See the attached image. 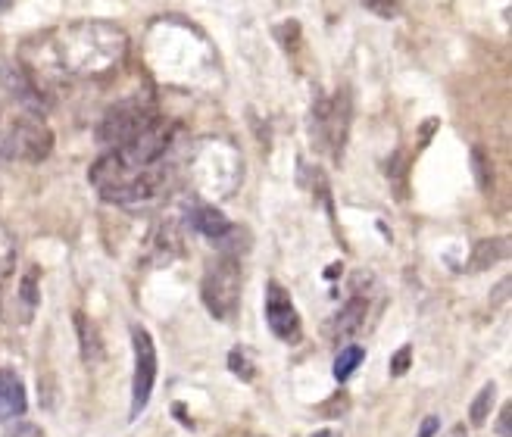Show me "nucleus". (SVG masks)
<instances>
[{"label":"nucleus","instance_id":"obj_1","mask_svg":"<svg viewBox=\"0 0 512 437\" xmlns=\"http://www.w3.org/2000/svg\"><path fill=\"white\" fill-rule=\"evenodd\" d=\"M125 50H128V35L119 25L100 19H82V22H66L50 32L44 57L69 75L94 79V75L116 69L125 60Z\"/></svg>","mask_w":512,"mask_h":437},{"label":"nucleus","instance_id":"obj_12","mask_svg":"<svg viewBox=\"0 0 512 437\" xmlns=\"http://www.w3.org/2000/svg\"><path fill=\"white\" fill-rule=\"evenodd\" d=\"M506 253H509V241H506V238H481V241L472 247L469 269H472V272H488V269H494L497 263L506 260Z\"/></svg>","mask_w":512,"mask_h":437},{"label":"nucleus","instance_id":"obj_5","mask_svg":"<svg viewBox=\"0 0 512 437\" xmlns=\"http://www.w3.org/2000/svg\"><path fill=\"white\" fill-rule=\"evenodd\" d=\"M169 147H172V125L157 116L144 132H138L128 144L116 147V153L128 169H150V166L163 163Z\"/></svg>","mask_w":512,"mask_h":437},{"label":"nucleus","instance_id":"obj_16","mask_svg":"<svg viewBox=\"0 0 512 437\" xmlns=\"http://www.w3.org/2000/svg\"><path fill=\"white\" fill-rule=\"evenodd\" d=\"M157 250L163 253V260H160V263H169V260H175L178 253H182V238H178V228H175L172 222H166V225L160 228V235H157Z\"/></svg>","mask_w":512,"mask_h":437},{"label":"nucleus","instance_id":"obj_24","mask_svg":"<svg viewBox=\"0 0 512 437\" xmlns=\"http://www.w3.org/2000/svg\"><path fill=\"white\" fill-rule=\"evenodd\" d=\"M497 434H500V437H512V406H509V403H503V406H500Z\"/></svg>","mask_w":512,"mask_h":437},{"label":"nucleus","instance_id":"obj_6","mask_svg":"<svg viewBox=\"0 0 512 437\" xmlns=\"http://www.w3.org/2000/svg\"><path fill=\"white\" fill-rule=\"evenodd\" d=\"M132 350H135V378H132V419H138L150 397H153V384H157V344L147 334V328L135 325L132 328Z\"/></svg>","mask_w":512,"mask_h":437},{"label":"nucleus","instance_id":"obj_29","mask_svg":"<svg viewBox=\"0 0 512 437\" xmlns=\"http://www.w3.org/2000/svg\"><path fill=\"white\" fill-rule=\"evenodd\" d=\"M253 437H263V434H253Z\"/></svg>","mask_w":512,"mask_h":437},{"label":"nucleus","instance_id":"obj_13","mask_svg":"<svg viewBox=\"0 0 512 437\" xmlns=\"http://www.w3.org/2000/svg\"><path fill=\"white\" fill-rule=\"evenodd\" d=\"M366 310L369 303L366 297H353L344 303V310L335 316V325H331V331H335V338H350V334L360 331V325L366 322Z\"/></svg>","mask_w":512,"mask_h":437},{"label":"nucleus","instance_id":"obj_9","mask_svg":"<svg viewBox=\"0 0 512 437\" xmlns=\"http://www.w3.org/2000/svg\"><path fill=\"white\" fill-rule=\"evenodd\" d=\"M25 384L13 369H0V425H7L25 413Z\"/></svg>","mask_w":512,"mask_h":437},{"label":"nucleus","instance_id":"obj_10","mask_svg":"<svg viewBox=\"0 0 512 437\" xmlns=\"http://www.w3.org/2000/svg\"><path fill=\"white\" fill-rule=\"evenodd\" d=\"M72 322H75V334H79V350H82L85 363L88 366L104 363V359H107V347H104V338H100V328L82 310L72 313Z\"/></svg>","mask_w":512,"mask_h":437},{"label":"nucleus","instance_id":"obj_18","mask_svg":"<svg viewBox=\"0 0 512 437\" xmlns=\"http://www.w3.org/2000/svg\"><path fill=\"white\" fill-rule=\"evenodd\" d=\"M472 175H475V182L481 191H488L491 188V160H488V153H484V147H472Z\"/></svg>","mask_w":512,"mask_h":437},{"label":"nucleus","instance_id":"obj_27","mask_svg":"<svg viewBox=\"0 0 512 437\" xmlns=\"http://www.w3.org/2000/svg\"><path fill=\"white\" fill-rule=\"evenodd\" d=\"M10 4H13V0H0V10H7Z\"/></svg>","mask_w":512,"mask_h":437},{"label":"nucleus","instance_id":"obj_21","mask_svg":"<svg viewBox=\"0 0 512 437\" xmlns=\"http://www.w3.org/2000/svg\"><path fill=\"white\" fill-rule=\"evenodd\" d=\"M4 437H47V434L35 422H16L4 431Z\"/></svg>","mask_w":512,"mask_h":437},{"label":"nucleus","instance_id":"obj_3","mask_svg":"<svg viewBox=\"0 0 512 437\" xmlns=\"http://www.w3.org/2000/svg\"><path fill=\"white\" fill-rule=\"evenodd\" d=\"M4 153L22 163H44L54 153V132L35 113H22L4 135Z\"/></svg>","mask_w":512,"mask_h":437},{"label":"nucleus","instance_id":"obj_15","mask_svg":"<svg viewBox=\"0 0 512 437\" xmlns=\"http://www.w3.org/2000/svg\"><path fill=\"white\" fill-rule=\"evenodd\" d=\"M363 356H366L363 347H356V344L344 347V350L338 353V359H335V378H338V381H347L356 369L363 366Z\"/></svg>","mask_w":512,"mask_h":437},{"label":"nucleus","instance_id":"obj_2","mask_svg":"<svg viewBox=\"0 0 512 437\" xmlns=\"http://www.w3.org/2000/svg\"><path fill=\"white\" fill-rule=\"evenodd\" d=\"M241 263L235 256H216V260L207 266L203 272V281H200V297H203V306L210 310L213 319H232L241 306Z\"/></svg>","mask_w":512,"mask_h":437},{"label":"nucleus","instance_id":"obj_20","mask_svg":"<svg viewBox=\"0 0 512 437\" xmlns=\"http://www.w3.org/2000/svg\"><path fill=\"white\" fill-rule=\"evenodd\" d=\"M409 366H413V347H400L397 353H394V359H391V375L394 378H400V375H406L409 372Z\"/></svg>","mask_w":512,"mask_h":437},{"label":"nucleus","instance_id":"obj_26","mask_svg":"<svg viewBox=\"0 0 512 437\" xmlns=\"http://www.w3.org/2000/svg\"><path fill=\"white\" fill-rule=\"evenodd\" d=\"M444 437H469V428L466 425H453Z\"/></svg>","mask_w":512,"mask_h":437},{"label":"nucleus","instance_id":"obj_25","mask_svg":"<svg viewBox=\"0 0 512 437\" xmlns=\"http://www.w3.org/2000/svg\"><path fill=\"white\" fill-rule=\"evenodd\" d=\"M438 428H441L438 416H428V419L422 422V428H419V434H416V437H434V434H438Z\"/></svg>","mask_w":512,"mask_h":437},{"label":"nucleus","instance_id":"obj_19","mask_svg":"<svg viewBox=\"0 0 512 437\" xmlns=\"http://www.w3.org/2000/svg\"><path fill=\"white\" fill-rule=\"evenodd\" d=\"M228 369H232L238 378H244V381H250L253 375H256V369H253V363H250V356L241 350V347H235L232 353H228Z\"/></svg>","mask_w":512,"mask_h":437},{"label":"nucleus","instance_id":"obj_22","mask_svg":"<svg viewBox=\"0 0 512 437\" xmlns=\"http://www.w3.org/2000/svg\"><path fill=\"white\" fill-rule=\"evenodd\" d=\"M366 10L378 13L381 19L397 16V0H366Z\"/></svg>","mask_w":512,"mask_h":437},{"label":"nucleus","instance_id":"obj_8","mask_svg":"<svg viewBox=\"0 0 512 437\" xmlns=\"http://www.w3.org/2000/svg\"><path fill=\"white\" fill-rule=\"evenodd\" d=\"M316 116H322V141L328 144L331 157H341L350 132V97L338 94L335 100H319Z\"/></svg>","mask_w":512,"mask_h":437},{"label":"nucleus","instance_id":"obj_11","mask_svg":"<svg viewBox=\"0 0 512 437\" xmlns=\"http://www.w3.org/2000/svg\"><path fill=\"white\" fill-rule=\"evenodd\" d=\"M188 219H191V225L200 231V235L210 238V241H222L228 231H232V222H228V216L219 207H213V203H194Z\"/></svg>","mask_w":512,"mask_h":437},{"label":"nucleus","instance_id":"obj_17","mask_svg":"<svg viewBox=\"0 0 512 437\" xmlns=\"http://www.w3.org/2000/svg\"><path fill=\"white\" fill-rule=\"evenodd\" d=\"M16 269V241L10 231L0 225V281Z\"/></svg>","mask_w":512,"mask_h":437},{"label":"nucleus","instance_id":"obj_7","mask_svg":"<svg viewBox=\"0 0 512 437\" xmlns=\"http://www.w3.org/2000/svg\"><path fill=\"white\" fill-rule=\"evenodd\" d=\"M266 322L278 341H285V344L300 341V316L291 303V294L281 288L278 281H269V288H266Z\"/></svg>","mask_w":512,"mask_h":437},{"label":"nucleus","instance_id":"obj_28","mask_svg":"<svg viewBox=\"0 0 512 437\" xmlns=\"http://www.w3.org/2000/svg\"><path fill=\"white\" fill-rule=\"evenodd\" d=\"M325 434H328V437H338L335 431H325ZM313 437H322V431H319V434H313Z\"/></svg>","mask_w":512,"mask_h":437},{"label":"nucleus","instance_id":"obj_23","mask_svg":"<svg viewBox=\"0 0 512 437\" xmlns=\"http://www.w3.org/2000/svg\"><path fill=\"white\" fill-rule=\"evenodd\" d=\"M347 403H350V400H347V394H338L335 400L322 403V406H319V413H322V416H331V419H335V416H341V413H344Z\"/></svg>","mask_w":512,"mask_h":437},{"label":"nucleus","instance_id":"obj_14","mask_svg":"<svg viewBox=\"0 0 512 437\" xmlns=\"http://www.w3.org/2000/svg\"><path fill=\"white\" fill-rule=\"evenodd\" d=\"M494 403H497V384H494V381H488V384H484V388L475 394V400H472V406H469V422H472L475 428L488 422Z\"/></svg>","mask_w":512,"mask_h":437},{"label":"nucleus","instance_id":"obj_4","mask_svg":"<svg viewBox=\"0 0 512 437\" xmlns=\"http://www.w3.org/2000/svg\"><path fill=\"white\" fill-rule=\"evenodd\" d=\"M153 119H157V110H153L150 104H144V100H125V104H116L104 119H100L97 141L110 150H116V147L132 141L138 132H144Z\"/></svg>","mask_w":512,"mask_h":437}]
</instances>
